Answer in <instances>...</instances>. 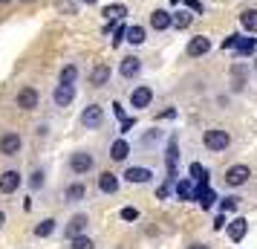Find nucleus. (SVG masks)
Masks as SVG:
<instances>
[{
  "mask_svg": "<svg viewBox=\"0 0 257 249\" xmlns=\"http://www.w3.org/2000/svg\"><path fill=\"white\" fill-rule=\"evenodd\" d=\"M165 162H168V183L176 180V162H179V136H171L168 139V148H165Z\"/></svg>",
  "mask_w": 257,
  "mask_h": 249,
  "instance_id": "obj_2",
  "label": "nucleus"
},
{
  "mask_svg": "<svg viewBox=\"0 0 257 249\" xmlns=\"http://www.w3.org/2000/svg\"><path fill=\"white\" fill-rule=\"evenodd\" d=\"M254 72H257V58H254Z\"/></svg>",
  "mask_w": 257,
  "mask_h": 249,
  "instance_id": "obj_48",
  "label": "nucleus"
},
{
  "mask_svg": "<svg viewBox=\"0 0 257 249\" xmlns=\"http://www.w3.org/2000/svg\"><path fill=\"white\" fill-rule=\"evenodd\" d=\"M98 191H101V194H116L118 191V177L113 171H104V174L98 177Z\"/></svg>",
  "mask_w": 257,
  "mask_h": 249,
  "instance_id": "obj_19",
  "label": "nucleus"
},
{
  "mask_svg": "<svg viewBox=\"0 0 257 249\" xmlns=\"http://www.w3.org/2000/svg\"><path fill=\"white\" fill-rule=\"evenodd\" d=\"M52 232H55V220H52V217H47V220H41V223L35 226V235L38 237H49Z\"/></svg>",
  "mask_w": 257,
  "mask_h": 249,
  "instance_id": "obj_28",
  "label": "nucleus"
},
{
  "mask_svg": "<svg viewBox=\"0 0 257 249\" xmlns=\"http://www.w3.org/2000/svg\"><path fill=\"white\" fill-rule=\"evenodd\" d=\"M93 165H95V159H93V154H87V151H75V154L70 156L72 174H87V171H93Z\"/></svg>",
  "mask_w": 257,
  "mask_h": 249,
  "instance_id": "obj_4",
  "label": "nucleus"
},
{
  "mask_svg": "<svg viewBox=\"0 0 257 249\" xmlns=\"http://www.w3.org/2000/svg\"><path fill=\"white\" fill-rule=\"evenodd\" d=\"M171 3H179V0H171Z\"/></svg>",
  "mask_w": 257,
  "mask_h": 249,
  "instance_id": "obj_50",
  "label": "nucleus"
},
{
  "mask_svg": "<svg viewBox=\"0 0 257 249\" xmlns=\"http://www.w3.org/2000/svg\"><path fill=\"white\" fill-rule=\"evenodd\" d=\"M245 81H248V67H245V64H234L231 67V90L240 93L245 87Z\"/></svg>",
  "mask_w": 257,
  "mask_h": 249,
  "instance_id": "obj_14",
  "label": "nucleus"
},
{
  "mask_svg": "<svg viewBox=\"0 0 257 249\" xmlns=\"http://www.w3.org/2000/svg\"><path fill=\"white\" fill-rule=\"evenodd\" d=\"M0 3H9V0H0Z\"/></svg>",
  "mask_w": 257,
  "mask_h": 249,
  "instance_id": "obj_49",
  "label": "nucleus"
},
{
  "mask_svg": "<svg viewBox=\"0 0 257 249\" xmlns=\"http://www.w3.org/2000/svg\"><path fill=\"white\" fill-rule=\"evenodd\" d=\"M168 194H171V183H165V186H159V189H156V197H159V200H165Z\"/></svg>",
  "mask_w": 257,
  "mask_h": 249,
  "instance_id": "obj_39",
  "label": "nucleus"
},
{
  "mask_svg": "<svg viewBox=\"0 0 257 249\" xmlns=\"http://www.w3.org/2000/svg\"><path fill=\"white\" fill-rule=\"evenodd\" d=\"M84 197H87V189H84L81 183H72L70 189H67V200L70 203H81Z\"/></svg>",
  "mask_w": 257,
  "mask_h": 249,
  "instance_id": "obj_24",
  "label": "nucleus"
},
{
  "mask_svg": "<svg viewBox=\"0 0 257 249\" xmlns=\"http://www.w3.org/2000/svg\"><path fill=\"white\" fill-rule=\"evenodd\" d=\"M151 99H153V90L151 87H145V84H139V87L130 93V105L136 107V110H142V107L151 105Z\"/></svg>",
  "mask_w": 257,
  "mask_h": 249,
  "instance_id": "obj_11",
  "label": "nucleus"
},
{
  "mask_svg": "<svg viewBox=\"0 0 257 249\" xmlns=\"http://www.w3.org/2000/svg\"><path fill=\"white\" fill-rule=\"evenodd\" d=\"M133 125H136V119H124V122H121V133L133 131Z\"/></svg>",
  "mask_w": 257,
  "mask_h": 249,
  "instance_id": "obj_42",
  "label": "nucleus"
},
{
  "mask_svg": "<svg viewBox=\"0 0 257 249\" xmlns=\"http://www.w3.org/2000/svg\"><path fill=\"white\" fill-rule=\"evenodd\" d=\"M87 223H90V217H87V214H75L70 223H67L64 235L70 237V240H72V237H78V235H84V232H87Z\"/></svg>",
  "mask_w": 257,
  "mask_h": 249,
  "instance_id": "obj_12",
  "label": "nucleus"
},
{
  "mask_svg": "<svg viewBox=\"0 0 257 249\" xmlns=\"http://www.w3.org/2000/svg\"><path fill=\"white\" fill-rule=\"evenodd\" d=\"M18 186H21V174H18V171H3V174H0V191H3V194L18 191Z\"/></svg>",
  "mask_w": 257,
  "mask_h": 249,
  "instance_id": "obj_16",
  "label": "nucleus"
},
{
  "mask_svg": "<svg viewBox=\"0 0 257 249\" xmlns=\"http://www.w3.org/2000/svg\"><path fill=\"white\" fill-rule=\"evenodd\" d=\"M75 78H78V67L75 64H67L61 70V84H75Z\"/></svg>",
  "mask_w": 257,
  "mask_h": 249,
  "instance_id": "obj_30",
  "label": "nucleus"
},
{
  "mask_svg": "<svg viewBox=\"0 0 257 249\" xmlns=\"http://www.w3.org/2000/svg\"><path fill=\"white\" fill-rule=\"evenodd\" d=\"M176 116V110L171 107V110H165V113H159V119H174Z\"/></svg>",
  "mask_w": 257,
  "mask_h": 249,
  "instance_id": "obj_44",
  "label": "nucleus"
},
{
  "mask_svg": "<svg viewBox=\"0 0 257 249\" xmlns=\"http://www.w3.org/2000/svg\"><path fill=\"white\" fill-rule=\"evenodd\" d=\"M151 26L156 32H165L174 26V12H165V9H153L151 12Z\"/></svg>",
  "mask_w": 257,
  "mask_h": 249,
  "instance_id": "obj_9",
  "label": "nucleus"
},
{
  "mask_svg": "<svg viewBox=\"0 0 257 249\" xmlns=\"http://www.w3.org/2000/svg\"><path fill=\"white\" fill-rule=\"evenodd\" d=\"M121 220H139V212H136L133 206H124V209H121Z\"/></svg>",
  "mask_w": 257,
  "mask_h": 249,
  "instance_id": "obj_34",
  "label": "nucleus"
},
{
  "mask_svg": "<svg viewBox=\"0 0 257 249\" xmlns=\"http://www.w3.org/2000/svg\"><path fill=\"white\" fill-rule=\"evenodd\" d=\"M191 180H197V183H208V171L199 165V162H191Z\"/></svg>",
  "mask_w": 257,
  "mask_h": 249,
  "instance_id": "obj_31",
  "label": "nucleus"
},
{
  "mask_svg": "<svg viewBox=\"0 0 257 249\" xmlns=\"http://www.w3.org/2000/svg\"><path fill=\"white\" fill-rule=\"evenodd\" d=\"M29 186H32V189H41V186H44V171H35L32 180H29Z\"/></svg>",
  "mask_w": 257,
  "mask_h": 249,
  "instance_id": "obj_37",
  "label": "nucleus"
},
{
  "mask_svg": "<svg viewBox=\"0 0 257 249\" xmlns=\"http://www.w3.org/2000/svg\"><path fill=\"white\" fill-rule=\"evenodd\" d=\"M81 3H87V6H93V3H95V0H81Z\"/></svg>",
  "mask_w": 257,
  "mask_h": 249,
  "instance_id": "obj_47",
  "label": "nucleus"
},
{
  "mask_svg": "<svg viewBox=\"0 0 257 249\" xmlns=\"http://www.w3.org/2000/svg\"><path fill=\"white\" fill-rule=\"evenodd\" d=\"M72 249H95V243L87 235H78V237H72Z\"/></svg>",
  "mask_w": 257,
  "mask_h": 249,
  "instance_id": "obj_32",
  "label": "nucleus"
},
{
  "mask_svg": "<svg viewBox=\"0 0 257 249\" xmlns=\"http://www.w3.org/2000/svg\"><path fill=\"white\" fill-rule=\"evenodd\" d=\"M176 194H179L182 200H197V191L191 186V180H179V183H176Z\"/></svg>",
  "mask_w": 257,
  "mask_h": 249,
  "instance_id": "obj_23",
  "label": "nucleus"
},
{
  "mask_svg": "<svg viewBox=\"0 0 257 249\" xmlns=\"http://www.w3.org/2000/svg\"><path fill=\"white\" fill-rule=\"evenodd\" d=\"M3 223H6V214L0 212V229H3Z\"/></svg>",
  "mask_w": 257,
  "mask_h": 249,
  "instance_id": "obj_46",
  "label": "nucleus"
},
{
  "mask_svg": "<svg viewBox=\"0 0 257 249\" xmlns=\"http://www.w3.org/2000/svg\"><path fill=\"white\" fill-rule=\"evenodd\" d=\"M214 229H217V232H220V229H225V217H222V214L214 220Z\"/></svg>",
  "mask_w": 257,
  "mask_h": 249,
  "instance_id": "obj_43",
  "label": "nucleus"
},
{
  "mask_svg": "<svg viewBox=\"0 0 257 249\" xmlns=\"http://www.w3.org/2000/svg\"><path fill=\"white\" fill-rule=\"evenodd\" d=\"M142 70V61L136 58V55H127V58L121 61V67H118V72H121V78H136Z\"/></svg>",
  "mask_w": 257,
  "mask_h": 249,
  "instance_id": "obj_18",
  "label": "nucleus"
},
{
  "mask_svg": "<svg viewBox=\"0 0 257 249\" xmlns=\"http://www.w3.org/2000/svg\"><path fill=\"white\" fill-rule=\"evenodd\" d=\"M104 122V110L98 105H90V107H84V113H81V125L84 128H98Z\"/></svg>",
  "mask_w": 257,
  "mask_h": 249,
  "instance_id": "obj_10",
  "label": "nucleus"
},
{
  "mask_svg": "<svg viewBox=\"0 0 257 249\" xmlns=\"http://www.w3.org/2000/svg\"><path fill=\"white\" fill-rule=\"evenodd\" d=\"M208 52H211V38H205V35L191 38V44L185 49L188 58H199V55H208Z\"/></svg>",
  "mask_w": 257,
  "mask_h": 249,
  "instance_id": "obj_6",
  "label": "nucleus"
},
{
  "mask_svg": "<svg viewBox=\"0 0 257 249\" xmlns=\"http://www.w3.org/2000/svg\"><path fill=\"white\" fill-rule=\"evenodd\" d=\"M248 177H251L248 165H231V168H225V186H228V189L245 186V183H248Z\"/></svg>",
  "mask_w": 257,
  "mask_h": 249,
  "instance_id": "obj_3",
  "label": "nucleus"
},
{
  "mask_svg": "<svg viewBox=\"0 0 257 249\" xmlns=\"http://www.w3.org/2000/svg\"><path fill=\"white\" fill-rule=\"evenodd\" d=\"M245 232H248V220L245 217H234L231 223H228V237H231L234 243H240L245 237Z\"/></svg>",
  "mask_w": 257,
  "mask_h": 249,
  "instance_id": "obj_17",
  "label": "nucleus"
},
{
  "mask_svg": "<svg viewBox=\"0 0 257 249\" xmlns=\"http://www.w3.org/2000/svg\"><path fill=\"white\" fill-rule=\"evenodd\" d=\"M185 9H191V12H205L199 0H185Z\"/></svg>",
  "mask_w": 257,
  "mask_h": 249,
  "instance_id": "obj_38",
  "label": "nucleus"
},
{
  "mask_svg": "<svg viewBox=\"0 0 257 249\" xmlns=\"http://www.w3.org/2000/svg\"><path fill=\"white\" fill-rule=\"evenodd\" d=\"M188 249H211L208 243H194V246H188Z\"/></svg>",
  "mask_w": 257,
  "mask_h": 249,
  "instance_id": "obj_45",
  "label": "nucleus"
},
{
  "mask_svg": "<svg viewBox=\"0 0 257 249\" xmlns=\"http://www.w3.org/2000/svg\"><path fill=\"white\" fill-rule=\"evenodd\" d=\"M15 105L21 107V110H35L38 107V90L35 87H21V90H18V99H15Z\"/></svg>",
  "mask_w": 257,
  "mask_h": 249,
  "instance_id": "obj_7",
  "label": "nucleus"
},
{
  "mask_svg": "<svg viewBox=\"0 0 257 249\" xmlns=\"http://www.w3.org/2000/svg\"><path fill=\"white\" fill-rule=\"evenodd\" d=\"M113 113H116V119H121V122L127 119V116H124V107L118 105V102H113Z\"/></svg>",
  "mask_w": 257,
  "mask_h": 249,
  "instance_id": "obj_41",
  "label": "nucleus"
},
{
  "mask_svg": "<svg viewBox=\"0 0 257 249\" xmlns=\"http://www.w3.org/2000/svg\"><path fill=\"white\" fill-rule=\"evenodd\" d=\"M124 41L133 44V47L145 44V29H142V26H127V38H124Z\"/></svg>",
  "mask_w": 257,
  "mask_h": 249,
  "instance_id": "obj_25",
  "label": "nucleus"
},
{
  "mask_svg": "<svg viewBox=\"0 0 257 249\" xmlns=\"http://www.w3.org/2000/svg\"><path fill=\"white\" fill-rule=\"evenodd\" d=\"M159 139H162V131H151V133H145L142 145H153V142H159Z\"/></svg>",
  "mask_w": 257,
  "mask_h": 249,
  "instance_id": "obj_35",
  "label": "nucleus"
},
{
  "mask_svg": "<svg viewBox=\"0 0 257 249\" xmlns=\"http://www.w3.org/2000/svg\"><path fill=\"white\" fill-rule=\"evenodd\" d=\"M254 44H257L254 38H243V35H240V38H237V47H234V49H237L240 55H251V52H254Z\"/></svg>",
  "mask_w": 257,
  "mask_h": 249,
  "instance_id": "obj_26",
  "label": "nucleus"
},
{
  "mask_svg": "<svg viewBox=\"0 0 257 249\" xmlns=\"http://www.w3.org/2000/svg\"><path fill=\"white\" fill-rule=\"evenodd\" d=\"M237 197H222V203H220V209L222 212H234V209H237Z\"/></svg>",
  "mask_w": 257,
  "mask_h": 249,
  "instance_id": "obj_33",
  "label": "nucleus"
},
{
  "mask_svg": "<svg viewBox=\"0 0 257 249\" xmlns=\"http://www.w3.org/2000/svg\"><path fill=\"white\" fill-rule=\"evenodd\" d=\"M21 148H24V139H21L18 133H3V136H0V154L3 156H18Z\"/></svg>",
  "mask_w": 257,
  "mask_h": 249,
  "instance_id": "obj_5",
  "label": "nucleus"
},
{
  "mask_svg": "<svg viewBox=\"0 0 257 249\" xmlns=\"http://www.w3.org/2000/svg\"><path fill=\"white\" fill-rule=\"evenodd\" d=\"M197 200H199V206H202V209L208 212V209H211V206H214L217 200H220V197H217V191L211 189L208 183H199V189H197Z\"/></svg>",
  "mask_w": 257,
  "mask_h": 249,
  "instance_id": "obj_13",
  "label": "nucleus"
},
{
  "mask_svg": "<svg viewBox=\"0 0 257 249\" xmlns=\"http://www.w3.org/2000/svg\"><path fill=\"white\" fill-rule=\"evenodd\" d=\"M191 21H194V15H188V9L174 12V26H176V29H188V26H191Z\"/></svg>",
  "mask_w": 257,
  "mask_h": 249,
  "instance_id": "obj_29",
  "label": "nucleus"
},
{
  "mask_svg": "<svg viewBox=\"0 0 257 249\" xmlns=\"http://www.w3.org/2000/svg\"><path fill=\"white\" fill-rule=\"evenodd\" d=\"M237 38H240V35H228L225 41H222V49H234V47H237Z\"/></svg>",
  "mask_w": 257,
  "mask_h": 249,
  "instance_id": "obj_40",
  "label": "nucleus"
},
{
  "mask_svg": "<svg viewBox=\"0 0 257 249\" xmlns=\"http://www.w3.org/2000/svg\"><path fill=\"white\" fill-rule=\"evenodd\" d=\"M104 15L110 21H118V18H124L127 15V6L124 3H113V6H104Z\"/></svg>",
  "mask_w": 257,
  "mask_h": 249,
  "instance_id": "obj_27",
  "label": "nucleus"
},
{
  "mask_svg": "<svg viewBox=\"0 0 257 249\" xmlns=\"http://www.w3.org/2000/svg\"><path fill=\"white\" fill-rule=\"evenodd\" d=\"M124 180H127V183H151L153 180V171L151 168H142V165H133V168H127V171H124Z\"/></svg>",
  "mask_w": 257,
  "mask_h": 249,
  "instance_id": "obj_15",
  "label": "nucleus"
},
{
  "mask_svg": "<svg viewBox=\"0 0 257 249\" xmlns=\"http://www.w3.org/2000/svg\"><path fill=\"white\" fill-rule=\"evenodd\" d=\"M130 154V145L124 139H116V142L110 145V159H116V162H124Z\"/></svg>",
  "mask_w": 257,
  "mask_h": 249,
  "instance_id": "obj_22",
  "label": "nucleus"
},
{
  "mask_svg": "<svg viewBox=\"0 0 257 249\" xmlns=\"http://www.w3.org/2000/svg\"><path fill=\"white\" fill-rule=\"evenodd\" d=\"M240 24L248 35H257V9H243L240 12Z\"/></svg>",
  "mask_w": 257,
  "mask_h": 249,
  "instance_id": "obj_21",
  "label": "nucleus"
},
{
  "mask_svg": "<svg viewBox=\"0 0 257 249\" xmlns=\"http://www.w3.org/2000/svg\"><path fill=\"white\" fill-rule=\"evenodd\" d=\"M202 145L208 151H225L231 145V136H228V131H222V128H211V131L202 133Z\"/></svg>",
  "mask_w": 257,
  "mask_h": 249,
  "instance_id": "obj_1",
  "label": "nucleus"
},
{
  "mask_svg": "<svg viewBox=\"0 0 257 249\" xmlns=\"http://www.w3.org/2000/svg\"><path fill=\"white\" fill-rule=\"evenodd\" d=\"M107 81H110V67H107V64L93 67V72H90V84H93V87H104Z\"/></svg>",
  "mask_w": 257,
  "mask_h": 249,
  "instance_id": "obj_20",
  "label": "nucleus"
},
{
  "mask_svg": "<svg viewBox=\"0 0 257 249\" xmlns=\"http://www.w3.org/2000/svg\"><path fill=\"white\" fill-rule=\"evenodd\" d=\"M124 38H127V26H118V29H116V35H113V47H118V44H121Z\"/></svg>",
  "mask_w": 257,
  "mask_h": 249,
  "instance_id": "obj_36",
  "label": "nucleus"
},
{
  "mask_svg": "<svg viewBox=\"0 0 257 249\" xmlns=\"http://www.w3.org/2000/svg\"><path fill=\"white\" fill-rule=\"evenodd\" d=\"M72 99H75V84H58L55 93H52V102L58 107H70Z\"/></svg>",
  "mask_w": 257,
  "mask_h": 249,
  "instance_id": "obj_8",
  "label": "nucleus"
}]
</instances>
